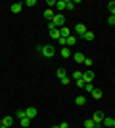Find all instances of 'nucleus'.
I'll return each mask as SVG.
<instances>
[{
    "instance_id": "nucleus-1",
    "label": "nucleus",
    "mask_w": 115,
    "mask_h": 128,
    "mask_svg": "<svg viewBox=\"0 0 115 128\" xmlns=\"http://www.w3.org/2000/svg\"><path fill=\"white\" fill-rule=\"evenodd\" d=\"M38 52L42 54V58L50 59L56 56V46H52V44H44V46H38Z\"/></svg>"
},
{
    "instance_id": "nucleus-2",
    "label": "nucleus",
    "mask_w": 115,
    "mask_h": 128,
    "mask_svg": "<svg viewBox=\"0 0 115 128\" xmlns=\"http://www.w3.org/2000/svg\"><path fill=\"white\" fill-rule=\"evenodd\" d=\"M50 27H56V29H61V27H65V16L63 14H54V17H52V21L48 23Z\"/></svg>"
},
{
    "instance_id": "nucleus-3",
    "label": "nucleus",
    "mask_w": 115,
    "mask_h": 128,
    "mask_svg": "<svg viewBox=\"0 0 115 128\" xmlns=\"http://www.w3.org/2000/svg\"><path fill=\"white\" fill-rule=\"evenodd\" d=\"M92 120H94V124H96V128H104V113L96 111L92 115Z\"/></svg>"
},
{
    "instance_id": "nucleus-4",
    "label": "nucleus",
    "mask_w": 115,
    "mask_h": 128,
    "mask_svg": "<svg viewBox=\"0 0 115 128\" xmlns=\"http://www.w3.org/2000/svg\"><path fill=\"white\" fill-rule=\"evenodd\" d=\"M48 32H50V38H54V40H60V38H61L60 29H56V27H50L48 25Z\"/></svg>"
},
{
    "instance_id": "nucleus-5",
    "label": "nucleus",
    "mask_w": 115,
    "mask_h": 128,
    "mask_svg": "<svg viewBox=\"0 0 115 128\" xmlns=\"http://www.w3.org/2000/svg\"><path fill=\"white\" fill-rule=\"evenodd\" d=\"M84 32H86V25H84V23H77L75 25V34H84Z\"/></svg>"
},
{
    "instance_id": "nucleus-6",
    "label": "nucleus",
    "mask_w": 115,
    "mask_h": 128,
    "mask_svg": "<svg viewBox=\"0 0 115 128\" xmlns=\"http://www.w3.org/2000/svg\"><path fill=\"white\" fill-rule=\"evenodd\" d=\"M0 124H4V126L12 128V124H14V117H12V115H8V117H2V122H0Z\"/></svg>"
},
{
    "instance_id": "nucleus-7",
    "label": "nucleus",
    "mask_w": 115,
    "mask_h": 128,
    "mask_svg": "<svg viewBox=\"0 0 115 128\" xmlns=\"http://www.w3.org/2000/svg\"><path fill=\"white\" fill-rule=\"evenodd\" d=\"M82 80H84V82H92L94 80V73L92 71H84V73H82Z\"/></svg>"
},
{
    "instance_id": "nucleus-8",
    "label": "nucleus",
    "mask_w": 115,
    "mask_h": 128,
    "mask_svg": "<svg viewBox=\"0 0 115 128\" xmlns=\"http://www.w3.org/2000/svg\"><path fill=\"white\" fill-rule=\"evenodd\" d=\"M60 54H61V58L69 59V58H71V48H67V46H63V48L60 50Z\"/></svg>"
},
{
    "instance_id": "nucleus-9",
    "label": "nucleus",
    "mask_w": 115,
    "mask_h": 128,
    "mask_svg": "<svg viewBox=\"0 0 115 128\" xmlns=\"http://www.w3.org/2000/svg\"><path fill=\"white\" fill-rule=\"evenodd\" d=\"M60 32H61V38H69L71 36V29H69V27H61Z\"/></svg>"
},
{
    "instance_id": "nucleus-10",
    "label": "nucleus",
    "mask_w": 115,
    "mask_h": 128,
    "mask_svg": "<svg viewBox=\"0 0 115 128\" xmlns=\"http://www.w3.org/2000/svg\"><path fill=\"white\" fill-rule=\"evenodd\" d=\"M73 59H75L77 63H82V61H84V54L82 52H75L73 54Z\"/></svg>"
},
{
    "instance_id": "nucleus-11",
    "label": "nucleus",
    "mask_w": 115,
    "mask_h": 128,
    "mask_svg": "<svg viewBox=\"0 0 115 128\" xmlns=\"http://www.w3.org/2000/svg\"><path fill=\"white\" fill-rule=\"evenodd\" d=\"M21 8H23L21 2H16V4H12V14H19V12H21Z\"/></svg>"
},
{
    "instance_id": "nucleus-12",
    "label": "nucleus",
    "mask_w": 115,
    "mask_h": 128,
    "mask_svg": "<svg viewBox=\"0 0 115 128\" xmlns=\"http://www.w3.org/2000/svg\"><path fill=\"white\" fill-rule=\"evenodd\" d=\"M56 6H58V12L61 14V10H65V6H67V0H58Z\"/></svg>"
},
{
    "instance_id": "nucleus-13",
    "label": "nucleus",
    "mask_w": 115,
    "mask_h": 128,
    "mask_svg": "<svg viewBox=\"0 0 115 128\" xmlns=\"http://www.w3.org/2000/svg\"><path fill=\"white\" fill-rule=\"evenodd\" d=\"M82 38H84L86 42H92V40H94V32L92 31H86L84 34H82Z\"/></svg>"
},
{
    "instance_id": "nucleus-14",
    "label": "nucleus",
    "mask_w": 115,
    "mask_h": 128,
    "mask_svg": "<svg viewBox=\"0 0 115 128\" xmlns=\"http://www.w3.org/2000/svg\"><path fill=\"white\" fill-rule=\"evenodd\" d=\"M75 103L77 105H84L86 103V96H75Z\"/></svg>"
},
{
    "instance_id": "nucleus-15",
    "label": "nucleus",
    "mask_w": 115,
    "mask_h": 128,
    "mask_svg": "<svg viewBox=\"0 0 115 128\" xmlns=\"http://www.w3.org/2000/svg\"><path fill=\"white\" fill-rule=\"evenodd\" d=\"M25 113H27V118H35L37 117V109H35V107H29Z\"/></svg>"
},
{
    "instance_id": "nucleus-16",
    "label": "nucleus",
    "mask_w": 115,
    "mask_h": 128,
    "mask_svg": "<svg viewBox=\"0 0 115 128\" xmlns=\"http://www.w3.org/2000/svg\"><path fill=\"white\" fill-rule=\"evenodd\" d=\"M82 78V71H73V75H71V80H81Z\"/></svg>"
},
{
    "instance_id": "nucleus-17",
    "label": "nucleus",
    "mask_w": 115,
    "mask_h": 128,
    "mask_svg": "<svg viewBox=\"0 0 115 128\" xmlns=\"http://www.w3.org/2000/svg\"><path fill=\"white\" fill-rule=\"evenodd\" d=\"M75 44H77V36L71 34V36L67 38V48H71V46H75Z\"/></svg>"
},
{
    "instance_id": "nucleus-18",
    "label": "nucleus",
    "mask_w": 115,
    "mask_h": 128,
    "mask_svg": "<svg viewBox=\"0 0 115 128\" xmlns=\"http://www.w3.org/2000/svg\"><path fill=\"white\" fill-rule=\"evenodd\" d=\"M56 75H58V78H65V76H67V71L65 69H63V67H60V69H58V73H56Z\"/></svg>"
},
{
    "instance_id": "nucleus-19",
    "label": "nucleus",
    "mask_w": 115,
    "mask_h": 128,
    "mask_svg": "<svg viewBox=\"0 0 115 128\" xmlns=\"http://www.w3.org/2000/svg\"><path fill=\"white\" fill-rule=\"evenodd\" d=\"M104 126H107V128L113 126V117H104Z\"/></svg>"
},
{
    "instance_id": "nucleus-20",
    "label": "nucleus",
    "mask_w": 115,
    "mask_h": 128,
    "mask_svg": "<svg viewBox=\"0 0 115 128\" xmlns=\"http://www.w3.org/2000/svg\"><path fill=\"white\" fill-rule=\"evenodd\" d=\"M75 4H79V0H67V6H65V10H69V12H73V8H75Z\"/></svg>"
},
{
    "instance_id": "nucleus-21",
    "label": "nucleus",
    "mask_w": 115,
    "mask_h": 128,
    "mask_svg": "<svg viewBox=\"0 0 115 128\" xmlns=\"http://www.w3.org/2000/svg\"><path fill=\"white\" fill-rule=\"evenodd\" d=\"M52 17H54V12L50 10V8H48V10H44V19H48V21H52Z\"/></svg>"
},
{
    "instance_id": "nucleus-22",
    "label": "nucleus",
    "mask_w": 115,
    "mask_h": 128,
    "mask_svg": "<svg viewBox=\"0 0 115 128\" xmlns=\"http://www.w3.org/2000/svg\"><path fill=\"white\" fill-rule=\"evenodd\" d=\"M84 128H96V124H94L92 118H86V120H84Z\"/></svg>"
},
{
    "instance_id": "nucleus-23",
    "label": "nucleus",
    "mask_w": 115,
    "mask_h": 128,
    "mask_svg": "<svg viewBox=\"0 0 115 128\" xmlns=\"http://www.w3.org/2000/svg\"><path fill=\"white\" fill-rule=\"evenodd\" d=\"M84 92H88V94H92V92H94L92 82H86V84H84Z\"/></svg>"
},
{
    "instance_id": "nucleus-24",
    "label": "nucleus",
    "mask_w": 115,
    "mask_h": 128,
    "mask_svg": "<svg viewBox=\"0 0 115 128\" xmlns=\"http://www.w3.org/2000/svg\"><path fill=\"white\" fill-rule=\"evenodd\" d=\"M92 98H94V100H100V98H102V90L94 88V92H92Z\"/></svg>"
},
{
    "instance_id": "nucleus-25",
    "label": "nucleus",
    "mask_w": 115,
    "mask_h": 128,
    "mask_svg": "<svg viewBox=\"0 0 115 128\" xmlns=\"http://www.w3.org/2000/svg\"><path fill=\"white\" fill-rule=\"evenodd\" d=\"M19 124H21L23 128H27L29 124H31V118H27V117H25V118H21V120H19Z\"/></svg>"
},
{
    "instance_id": "nucleus-26",
    "label": "nucleus",
    "mask_w": 115,
    "mask_h": 128,
    "mask_svg": "<svg viewBox=\"0 0 115 128\" xmlns=\"http://www.w3.org/2000/svg\"><path fill=\"white\" fill-rule=\"evenodd\" d=\"M107 10H109V16H115V2H109V4H107Z\"/></svg>"
},
{
    "instance_id": "nucleus-27",
    "label": "nucleus",
    "mask_w": 115,
    "mask_h": 128,
    "mask_svg": "<svg viewBox=\"0 0 115 128\" xmlns=\"http://www.w3.org/2000/svg\"><path fill=\"white\" fill-rule=\"evenodd\" d=\"M16 117L19 118V120H21V118H25V117H27V113H25V111H21V109H19V111H16Z\"/></svg>"
},
{
    "instance_id": "nucleus-28",
    "label": "nucleus",
    "mask_w": 115,
    "mask_h": 128,
    "mask_svg": "<svg viewBox=\"0 0 115 128\" xmlns=\"http://www.w3.org/2000/svg\"><path fill=\"white\" fill-rule=\"evenodd\" d=\"M60 82H61V84H63V86H67V84H69V82H71V76H65V78H61Z\"/></svg>"
},
{
    "instance_id": "nucleus-29",
    "label": "nucleus",
    "mask_w": 115,
    "mask_h": 128,
    "mask_svg": "<svg viewBox=\"0 0 115 128\" xmlns=\"http://www.w3.org/2000/svg\"><path fill=\"white\" fill-rule=\"evenodd\" d=\"M82 63H84V67H90V65H92V59H90V58H84Z\"/></svg>"
},
{
    "instance_id": "nucleus-30",
    "label": "nucleus",
    "mask_w": 115,
    "mask_h": 128,
    "mask_svg": "<svg viewBox=\"0 0 115 128\" xmlns=\"http://www.w3.org/2000/svg\"><path fill=\"white\" fill-rule=\"evenodd\" d=\"M75 84H77V86H79V88H84V84H86V82H84V80H82V78H81V80H77Z\"/></svg>"
},
{
    "instance_id": "nucleus-31",
    "label": "nucleus",
    "mask_w": 115,
    "mask_h": 128,
    "mask_svg": "<svg viewBox=\"0 0 115 128\" xmlns=\"http://www.w3.org/2000/svg\"><path fill=\"white\" fill-rule=\"evenodd\" d=\"M23 6H37V0H27Z\"/></svg>"
},
{
    "instance_id": "nucleus-32",
    "label": "nucleus",
    "mask_w": 115,
    "mask_h": 128,
    "mask_svg": "<svg viewBox=\"0 0 115 128\" xmlns=\"http://www.w3.org/2000/svg\"><path fill=\"white\" fill-rule=\"evenodd\" d=\"M107 23H109V25H115V16H109V17H107Z\"/></svg>"
},
{
    "instance_id": "nucleus-33",
    "label": "nucleus",
    "mask_w": 115,
    "mask_h": 128,
    "mask_svg": "<svg viewBox=\"0 0 115 128\" xmlns=\"http://www.w3.org/2000/svg\"><path fill=\"white\" fill-rule=\"evenodd\" d=\"M60 128H69V124H67V122H61V124H60Z\"/></svg>"
},
{
    "instance_id": "nucleus-34",
    "label": "nucleus",
    "mask_w": 115,
    "mask_h": 128,
    "mask_svg": "<svg viewBox=\"0 0 115 128\" xmlns=\"http://www.w3.org/2000/svg\"><path fill=\"white\" fill-rule=\"evenodd\" d=\"M113 128H115V118H113Z\"/></svg>"
},
{
    "instance_id": "nucleus-35",
    "label": "nucleus",
    "mask_w": 115,
    "mask_h": 128,
    "mask_svg": "<svg viewBox=\"0 0 115 128\" xmlns=\"http://www.w3.org/2000/svg\"><path fill=\"white\" fill-rule=\"evenodd\" d=\"M52 128H60V126H52Z\"/></svg>"
},
{
    "instance_id": "nucleus-36",
    "label": "nucleus",
    "mask_w": 115,
    "mask_h": 128,
    "mask_svg": "<svg viewBox=\"0 0 115 128\" xmlns=\"http://www.w3.org/2000/svg\"><path fill=\"white\" fill-rule=\"evenodd\" d=\"M0 122H2V117H0Z\"/></svg>"
},
{
    "instance_id": "nucleus-37",
    "label": "nucleus",
    "mask_w": 115,
    "mask_h": 128,
    "mask_svg": "<svg viewBox=\"0 0 115 128\" xmlns=\"http://www.w3.org/2000/svg\"><path fill=\"white\" fill-rule=\"evenodd\" d=\"M111 128H113V126H111Z\"/></svg>"
}]
</instances>
